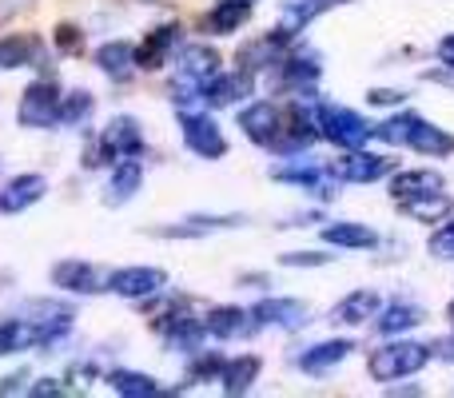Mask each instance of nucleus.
Listing matches in <instances>:
<instances>
[{"instance_id":"79ce46f5","label":"nucleus","mask_w":454,"mask_h":398,"mask_svg":"<svg viewBox=\"0 0 454 398\" xmlns=\"http://www.w3.org/2000/svg\"><path fill=\"white\" fill-rule=\"evenodd\" d=\"M431 355H439V359H447L454 363V339H439V343L431 347Z\"/></svg>"},{"instance_id":"4be33fe9","label":"nucleus","mask_w":454,"mask_h":398,"mask_svg":"<svg viewBox=\"0 0 454 398\" xmlns=\"http://www.w3.org/2000/svg\"><path fill=\"white\" fill-rule=\"evenodd\" d=\"M375 327H379V335H407V331H415V327H423L427 323V311L419 303H411V299H399V303H391L383 311L379 307V315H375Z\"/></svg>"},{"instance_id":"6e6552de","label":"nucleus","mask_w":454,"mask_h":398,"mask_svg":"<svg viewBox=\"0 0 454 398\" xmlns=\"http://www.w3.org/2000/svg\"><path fill=\"white\" fill-rule=\"evenodd\" d=\"M176 48H180V24H176V20L156 24V28L140 40V48H136V68L160 72L176 56Z\"/></svg>"},{"instance_id":"a18cd8bd","label":"nucleus","mask_w":454,"mask_h":398,"mask_svg":"<svg viewBox=\"0 0 454 398\" xmlns=\"http://www.w3.org/2000/svg\"><path fill=\"white\" fill-rule=\"evenodd\" d=\"M447 315H450V323H454V303H450V311H447Z\"/></svg>"},{"instance_id":"37998d69","label":"nucleus","mask_w":454,"mask_h":398,"mask_svg":"<svg viewBox=\"0 0 454 398\" xmlns=\"http://www.w3.org/2000/svg\"><path fill=\"white\" fill-rule=\"evenodd\" d=\"M12 12H16V0H0V24H4Z\"/></svg>"},{"instance_id":"f8f14e48","label":"nucleus","mask_w":454,"mask_h":398,"mask_svg":"<svg viewBox=\"0 0 454 398\" xmlns=\"http://www.w3.org/2000/svg\"><path fill=\"white\" fill-rule=\"evenodd\" d=\"M48 196V180L36 172H24V176H12L0 191V215H20V211L36 207L40 199Z\"/></svg>"},{"instance_id":"dca6fc26","label":"nucleus","mask_w":454,"mask_h":398,"mask_svg":"<svg viewBox=\"0 0 454 398\" xmlns=\"http://www.w3.org/2000/svg\"><path fill=\"white\" fill-rule=\"evenodd\" d=\"M96 68H100L112 84H128V80L140 72L136 68V44H128V40H108V44H100L96 48Z\"/></svg>"},{"instance_id":"e433bc0d","label":"nucleus","mask_w":454,"mask_h":398,"mask_svg":"<svg viewBox=\"0 0 454 398\" xmlns=\"http://www.w3.org/2000/svg\"><path fill=\"white\" fill-rule=\"evenodd\" d=\"M407 100V92L403 88H371L367 92V104H375V108H395V104Z\"/></svg>"},{"instance_id":"20e7f679","label":"nucleus","mask_w":454,"mask_h":398,"mask_svg":"<svg viewBox=\"0 0 454 398\" xmlns=\"http://www.w3.org/2000/svg\"><path fill=\"white\" fill-rule=\"evenodd\" d=\"M168 287V271L164 267H116L108 271V291L120 299H132V303H148V299H160Z\"/></svg>"},{"instance_id":"bb28decb","label":"nucleus","mask_w":454,"mask_h":398,"mask_svg":"<svg viewBox=\"0 0 454 398\" xmlns=\"http://www.w3.org/2000/svg\"><path fill=\"white\" fill-rule=\"evenodd\" d=\"M403 215H411L415 223H442V219L454 211V199L447 191H427V196H415L407 203H399Z\"/></svg>"},{"instance_id":"423d86ee","label":"nucleus","mask_w":454,"mask_h":398,"mask_svg":"<svg viewBox=\"0 0 454 398\" xmlns=\"http://www.w3.org/2000/svg\"><path fill=\"white\" fill-rule=\"evenodd\" d=\"M52 287L88 299V295L108 291V271L96 267V263H88V259H60V263L52 267Z\"/></svg>"},{"instance_id":"0eeeda50","label":"nucleus","mask_w":454,"mask_h":398,"mask_svg":"<svg viewBox=\"0 0 454 398\" xmlns=\"http://www.w3.org/2000/svg\"><path fill=\"white\" fill-rule=\"evenodd\" d=\"M180 124H184V144H188L192 156H200V160L227 156V136H223V128L207 116V108L192 112V116H180Z\"/></svg>"},{"instance_id":"a211bd4d","label":"nucleus","mask_w":454,"mask_h":398,"mask_svg":"<svg viewBox=\"0 0 454 398\" xmlns=\"http://www.w3.org/2000/svg\"><path fill=\"white\" fill-rule=\"evenodd\" d=\"M351 351H355L351 339H323V343L307 347L303 355H295V367L307 371V375H327V371H335Z\"/></svg>"},{"instance_id":"7ed1b4c3","label":"nucleus","mask_w":454,"mask_h":398,"mask_svg":"<svg viewBox=\"0 0 454 398\" xmlns=\"http://www.w3.org/2000/svg\"><path fill=\"white\" fill-rule=\"evenodd\" d=\"M275 180L279 183H291V188H299V191H307L311 199H319V203H327V199H339V188H343V180L335 176V168H323V164H315V160H295L291 168H275Z\"/></svg>"},{"instance_id":"9b49d317","label":"nucleus","mask_w":454,"mask_h":398,"mask_svg":"<svg viewBox=\"0 0 454 398\" xmlns=\"http://www.w3.org/2000/svg\"><path fill=\"white\" fill-rule=\"evenodd\" d=\"M331 168H335V176L343 183H375V180H383V176L395 172V160L379 156V152H359L355 148Z\"/></svg>"},{"instance_id":"39448f33","label":"nucleus","mask_w":454,"mask_h":398,"mask_svg":"<svg viewBox=\"0 0 454 398\" xmlns=\"http://www.w3.org/2000/svg\"><path fill=\"white\" fill-rule=\"evenodd\" d=\"M319 124H323V136H327L335 148H343V152H355V148H363V144L371 140V124L351 108H331V104H323Z\"/></svg>"},{"instance_id":"2f4dec72","label":"nucleus","mask_w":454,"mask_h":398,"mask_svg":"<svg viewBox=\"0 0 454 398\" xmlns=\"http://www.w3.org/2000/svg\"><path fill=\"white\" fill-rule=\"evenodd\" d=\"M415 124H419L415 112H403V116H391V120H383L379 128H371V136H379L383 144H395V148H407V140H411V132H415Z\"/></svg>"},{"instance_id":"2eb2a0df","label":"nucleus","mask_w":454,"mask_h":398,"mask_svg":"<svg viewBox=\"0 0 454 398\" xmlns=\"http://www.w3.org/2000/svg\"><path fill=\"white\" fill-rule=\"evenodd\" d=\"M204 331L215 339H251L259 323L243 307H212V311H204Z\"/></svg>"},{"instance_id":"9d476101","label":"nucleus","mask_w":454,"mask_h":398,"mask_svg":"<svg viewBox=\"0 0 454 398\" xmlns=\"http://www.w3.org/2000/svg\"><path fill=\"white\" fill-rule=\"evenodd\" d=\"M251 315H255L259 327H275V331H299L311 323V311H307V303H299V299H263V303L251 307Z\"/></svg>"},{"instance_id":"c85d7f7f","label":"nucleus","mask_w":454,"mask_h":398,"mask_svg":"<svg viewBox=\"0 0 454 398\" xmlns=\"http://www.w3.org/2000/svg\"><path fill=\"white\" fill-rule=\"evenodd\" d=\"M92 112H96V96L88 92V88H72L68 96H60V124L64 128H84Z\"/></svg>"},{"instance_id":"4c0bfd02","label":"nucleus","mask_w":454,"mask_h":398,"mask_svg":"<svg viewBox=\"0 0 454 398\" xmlns=\"http://www.w3.org/2000/svg\"><path fill=\"white\" fill-rule=\"evenodd\" d=\"M439 64H442V68H454V32L439 40Z\"/></svg>"},{"instance_id":"4468645a","label":"nucleus","mask_w":454,"mask_h":398,"mask_svg":"<svg viewBox=\"0 0 454 398\" xmlns=\"http://www.w3.org/2000/svg\"><path fill=\"white\" fill-rule=\"evenodd\" d=\"M279 124H283V112L275 108L271 100H255V104H247V108L239 112L243 136H247L251 144H259V148H267V144L279 136Z\"/></svg>"},{"instance_id":"f257e3e1","label":"nucleus","mask_w":454,"mask_h":398,"mask_svg":"<svg viewBox=\"0 0 454 398\" xmlns=\"http://www.w3.org/2000/svg\"><path fill=\"white\" fill-rule=\"evenodd\" d=\"M427 363H431V347L399 339V343H383L379 351H371L367 375L375 378V383H399V378H407V375H419Z\"/></svg>"},{"instance_id":"cd10ccee","label":"nucleus","mask_w":454,"mask_h":398,"mask_svg":"<svg viewBox=\"0 0 454 398\" xmlns=\"http://www.w3.org/2000/svg\"><path fill=\"white\" fill-rule=\"evenodd\" d=\"M108 386L116 394H124V398H156V394H164V386H160L152 375H140V371H112Z\"/></svg>"},{"instance_id":"412c9836","label":"nucleus","mask_w":454,"mask_h":398,"mask_svg":"<svg viewBox=\"0 0 454 398\" xmlns=\"http://www.w3.org/2000/svg\"><path fill=\"white\" fill-rule=\"evenodd\" d=\"M323 243L343 247V251H371L379 243V235H375V227L359 223V219H339V223L323 227Z\"/></svg>"},{"instance_id":"f03ea898","label":"nucleus","mask_w":454,"mask_h":398,"mask_svg":"<svg viewBox=\"0 0 454 398\" xmlns=\"http://www.w3.org/2000/svg\"><path fill=\"white\" fill-rule=\"evenodd\" d=\"M16 124H20L24 132H44V128L60 124V88H56L52 76L32 80V84L20 92Z\"/></svg>"},{"instance_id":"393cba45","label":"nucleus","mask_w":454,"mask_h":398,"mask_svg":"<svg viewBox=\"0 0 454 398\" xmlns=\"http://www.w3.org/2000/svg\"><path fill=\"white\" fill-rule=\"evenodd\" d=\"M447 183H442L439 172H431V168H415V172H399L391 180V199L395 203H407L415 196H427V191H442Z\"/></svg>"},{"instance_id":"b1692460","label":"nucleus","mask_w":454,"mask_h":398,"mask_svg":"<svg viewBox=\"0 0 454 398\" xmlns=\"http://www.w3.org/2000/svg\"><path fill=\"white\" fill-rule=\"evenodd\" d=\"M407 148H415L419 156H431V160L454 156V132H447V128H439V124H427V120L419 116V124H415V132H411Z\"/></svg>"},{"instance_id":"58836bf2","label":"nucleus","mask_w":454,"mask_h":398,"mask_svg":"<svg viewBox=\"0 0 454 398\" xmlns=\"http://www.w3.org/2000/svg\"><path fill=\"white\" fill-rule=\"evenodd\" d=\"M28 394H36V398H44V394H64V386L56 383V378H40L36 386H28Z\"/></svg>"},{"instance_id":"a19ab883","label":"nucleus","mask_w":454,"mask_h":398,"mask_svg":"<svg viewBox=\"0 0 454 398\" xmlns=\"http://www.w3.org/2000/svg\"><path fill=\"white\" fill-rule=\"evenodd\" d=\"M427 80H431V84H447V88H454V68H431V72H427Z\"/></svg>"},{"instance_id":"72a5a7b5","label":"nucleus","mask_w":454,"mask_h":398,"mask_svg":"<svg viewBox=\"0 0 454 398\" xmlns=\"http://www.w3.org/2000/svg\"><path fill=\"white\" fill-rule=\"evenodd\" d=\"M427 251H431V259H442V263H454V219L447 215L442 219V227L427 239Z\"/></svg>"},{"instance_id":"473e14b6","label":"nucleus","mask_w":454,"mask_h":398,"mask_svg":"<svg viewBox=\"0 0 454 398\" xmlns=\"http://www.w3.org/2000/svg\"><path fill=\"white\" fill-rule=\"evenodd\" d=\"M220 371H223V359L215 351H204L200 347L196 355H192V363H188V383L192 386H200V383H215L220 378Z\"/></svg>"},{"instance_id":"ea45409f","label":"nucleus","mask_w":454,"mask_h":398,"mask_svg":"<svg viewBox=\"0 0 454 398\" xmlns=\"http://www.w3.org/2000/svg\"><path fill=\"white\" fill-rule=\"evenodd\" d=\"M24 378H28V375H24V371H16V375H4V378H0V394H12V391H20V386H24Z\"/></svg>"},{"instance_id":"c03bdc74","label":"nucleus","mask_w":454,"mask_h":398,"mask_svg":"<svg viewBox=\"0 0 454 398\" xmlns=\"http://www.w3.org/2000/svg\"><path fill=\"white\" fill-rule=\"evenodd\" d=\"M239 4H251V8H255V4H259V0H239Z\"/></svg>"},{"instance_id":"a878e982","label":"nucleus","mask_w":454,"mask_h":398,"mask_svg":"<svg viewBox=\"0 0 454 398\" xmlns=\"http://www.w3.org/2000/svg\"><path fill=\"white\" fill-rule=\"evenodd\" d=\"M247 20H251V4L215 0V8L204 16V32H212V36H231V32H239Z\"/></svg>"},{"instance_id":"1a4fd4ad","label":"nucleus","mask_w":454,"mask_h":398,"mask_svg":"<svg viewBox=\"0 0 454 398\" xmlns=\"http://www.w3.org/2000/svg\"><path fill=\"white\" fill-rule=\"evenodd\" d=\"M100 148L108 160H128L144 152V124L136 116H112L100 132Z\"/></svg>"},{"instance_id":"ddd939ff","label":"nucleus","mask_w":454,"mask_h":398,"mask_svg":"<svg viewBox=\"0 0 454 398\" xmlns=\"http://www.w3.org/2000/svg\"><path fill=\"white\" fill-rule=\"evenodd\" d=\"M251 88H255V76L235 68V72H215V76L207 80L204 96L212 108H239V104L251 96Z\"/></svg>"},{"instance_id":"c756f323","label":"nucleus","mask_w":454,"mask_h":398,"mask_svg":"<svg viewBox=\"0 0 454 398\" xmlns=\"http://www.w3.org/2000/svg\"><path fill=\"white\" fill-rule=\"evenodd\" d=\"M32 347H36V335H32V323L24 315L0 323V359H8L16 351H32Z\"/></svg>"},{"instance_id":"f3484780","label":"nucleus","mask_w":454,"mask_h":398,"mask_svg":"<svg viewBox=\"0 0 454 398\" xmlns=\"http://www.w3.org/2000/svg\"><path fill=\"white\" fill-rule=\"evenodd\" d=\"M220 72V52L207 44H188L176 60V80H188V84L207 88V80Z\"/></svg>"},{"instance_id":"5701e85b","label":"nucleus","mask_w":454,"mask_h":398,"mask_svg":"<svg viewBox=\"0 0 454 398\" xmlns=\"http://www.w3.org/2000/svg\"><path fill=\"white\" fill-rule=\"evenodd\" d=\"M259 375H263V359H259V355H239V359H227L223 371H220L223 394H247L251 386L259 383Z\"/></svg>"},{"instance_id":"7c9ffc66","label":"nucleus","mask_w":454,"mask_h":398,"mask_svg":"<svg viewBox=\"0 0 454 398\" xmlns=\"http://www.w3.org/2000/svg\"><path fill=\"white\" fill-rule=\"evenodd\" d=\"M36 48H40V40L36 36H4L0 40V68L4 72H12V68H28L32 64V56H36Z\"/></svg>"},{"instance_id":"c9c22d12","label":"nucleus","mask_w":454,"mask_h":398,"mask_svg":"<svg viewBox=\"0 0 454 398\" xmlns=\"http://www.w3.org/2000/svg\"><path fill=\"white\" fill-rule=\"evenodd\" d=\"M283 267H327L331 255L327 251H287V255H279Z\"/></svg>"},{"instance_id":"f704fd0d","label":"nucleus","mask_w":454,"mask_h":398,"mask_svg":"<svg viewBox=\"0 0 454 398\" xmlns=\"http://www.w3.org/2000/svg\"><path fill=\"white\" fill-rule=\"evenodd\" d=\"M52 44L60 48L64 56H80V52H84V32H80L76 24H56Z\"/></svg>"},{"instance_id":"aec40b11","label":"nucleus","mask_w":454,"mask_h":398,"mask_svg":"<svg viewBox=\"0 0 454 398\" xmlns=\"http://www.w3.org/2000/svg\"><path fill=\"white\" fill-rule=\"evenodd\" d=\"M379 307H383V299H379L375 291L359 287V291L343 295L335 307H331V323H339V327H363L367 319L379 315Z\"/></svg>"},{"instance_id":"6ab92c4d","label":"nucleus","mask_w":454,"mask_h":398,"mask_svg":"<svg viewBox=\"0 0 454 398\" xmlns=\"http://www.w3.org/2000/svg\"><path fill=\"white\" fill-rule=\"evenodd\" d=\"M140 188H144V168H140V160L136 156H128V160H120V164L112 168L108 188H104V203H108V207H124V203L136 199V191Z\"/></svg>"}]
</instances>
